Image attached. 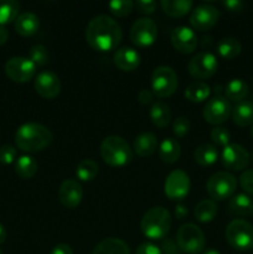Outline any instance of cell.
Masks as SVG:
<instances>
[{
    "instance_id": "cell-10",
    "label": "cell",
    "mask_w": 253,
    "mask_h": 254,
    "mask_svg": "<svg viewBox=\"0 0 253 254\" xmlns=\"http://www.w3.org/2000/svg\"><path fill=\"white\" fill-rule=\"evenodd\" d=\"M5 73L11 81L17 83H25L34 78L36 74V64L27 57H11L5 64Z\"/></svg>"
},
{
    "instance_id": "cell-31",
    "label": "cell",
    "mask_w": 253,
    "mask_h": 254,
    "mask_svg": "<svg viewBox=\"0 0 253 254\" xmlns=\"http://www.w3.org/2000/svg\"><path fill=\"white\" fill-rule=\"evenodd\" d=\"M248 94V84L241 78H233L225 86V97L228 101L242 102Z\"/></svg>"
},
{
    "instance_id": "cell-17",
    "label": "cell",
    "mask_w": 253,
    "mask_h": 254,
    "mask_svg": "<svg viewBox=\"0 0 253 254\" xmlns=\"http://www.w3.org/2000/svg\"><path fill=\"white\" fill-rule=\"evenodd\" d=\"M170 39L174 49L181 54H191L197 46V36L193 29L184 25L174 27Z\"/></svg>"
},
{
    "instance_id": "cell-40",
    "label": "cell",
    "mask_w": 253,
    "mask_h": 254,
    "mask_svg": "<svg viewBox=\"0 0 253 254\" xmlns=\"http://www.w3.org/2000/svg\"><path fill=\"white\" fill-rule=\"evenodd\" d=\"M16 149L11 145H1L0 146V164L10 165L14 161H16Z\"/></svg>"
},
{
    "instance_id": "cell-20",
    "label": "cell",
    "mask_w": 253,
    "mask_h": 254,
    "mask_svg": "<svg viewBox=\"0 0 253 254\" xmlns=\"http://www.w3.org/2000/svg\"><path fill=\"white\" fill-rule=\"evenodd\" d=\"M40 27V20L36 14L31 11H25L19 14L14 21V29L21 36H32L36 34Z\"/></svg>"
},
{
    "instance_id": "cell-23",
    "label": "cell",
    "mask_w": 253,
    "mask_h": 254,
    "mask_svg": "<svg viewBox=\"0 0 253 254\" xmlns=\"http://www.w3.org/2000/svg\"><path fill=\"white\" fill-rule=\"evenodd\" d=\"M232 119L238 127H250L253 124V102H238L232 108Z\"/></svg>"
},
{
    "instance_id": "cell-11",
    "label": "cell",
    "mask_w": 253,
    "mask_h": 254,
    "mask_svg": "<svg viewBox=\"0 0 253 254\" xmlns=\"http://www.w3.org/2000/svg\"><path fill=\"white\" fill-rule=\"evenodd\" d=\"M231 114H232V107L225 96H215L208 99L202 111L203 119L213 126L225 123Z\"/></svg>"
},
{
    "instance_id": "cell-51",
    "label": "cell",
    "mask_w": 253,
    "mask_h": 254,
    "mask_svg": "<svg viewBox=\"0 0 253 254\" xmlns=\"http://www.w3.org/2000/svg\"><path fill=\"white\" fill-rule=\"evenodd\" d=\"M251 135H252V138H253V126H252V128H251Z\"/></svg>"
},
{
    "instance_id": "cell-24",
    "label": "cell",
    "mask_w": 253,
    "mask_h": 254,
    "mask_svg": "<svg viewBox=\"0 0 253 254\" xmlns=\"http://www.w3.org/2000/svg\"><path fill=\"white\" fill-rule=\"evenodd\" d=\"M181 155V146L174 138H165L159 145V158L166 164H174Z\"/></svg>"
},
{
    "instance_id": "cell-50",
    "label": "cell",
    "mask_w": 253,
    "mask_h": 254,
    "mask_svg": "<svg viewBox=\"0 0 253 254\" xmlns=\"http://www.w3.org/2000/svg\"><path fill=\"white\" fill-rule=\"evenodd\" d=\"M202 254H221V253L216 250H207V251H205Z\"/></svg>"
},
{
    "instance_id": "cell-38",
    "label": "cell",
    "mask_w": 253,
    "mask_h": 254,
    "mask_svg": "<svg viewBox=\"0 0 253 254\" xmlns=\"http://www.w3.org/2000/svg\"><path fill=\"white\" fill-rule=\"evenodd\" d=\"M210 136L216 145L223 146V148H225L226 145H228L231 140L230 131L226 128H223V127H215V128L211 130Z\"/></svg>"
},
{
    "instance_id": "cell-1",
    "label": "cell",
    "mask_w": 253,
    "mask_h": 254,
    "mask_svg": "<svg viewBox=\"0 0 253 254\" xmlns=\"http://www.w3.org/2000/svg\"><path fill=\"white\" fill-rule=\"evenodd\" d=\"M123 39L119 22L109 15H97L86 27V40L92 49L107 52L117 49Z\"/></svg>"
},
{
    "instance_id": "cell-22",
    "label": "cell",
    "mask_w": 253,
    "mask_h": 254,
    "mask_svg": "<svg viewBox=\"0 0 253 254\" xmlns=\"http://www.w3.org/2000/svg\"><path fill=\"white\" fill-rule=\"evenodd\" d=\"M92 254H130L129 247L124 241L119 238L108 237L102 240L94 247Z\"/></svg>"
},
{
    "instance_id": "cell-27",
    "label": "cell",
    "mask_w": 253,
    "mask_h": 254,
    "mask_svg": "<svg viewBox=\"0 0 253 254\" xmlns=\"http://www.w3.org/2000/svg\"><path fill=\"white\" fill-rule=\"evenodd\" d=\"M218 151L217 148L212 144L202 143L193 151V160L201 166H211L217 161Z\"/></svg>"
},
{
    "instance_id": "cell-8",
    "label": "cell",
    "mask_w": 253,
    "mask_h": 254,
    "mask_svg": "<svg viewBox=\"0 0 253 254\" xmlns=\"http://www.w3.org/2000/svg\"><path fill=\"white\" fill-rule=\"evenodd\" d=\"M179 86L176 72L170 66H159L151 73V89L160 98L173 96Z\"/></svg>"
},
{
    "instance_id": "cell-7",
    "label": "cell",
    "mask_w": 253,
    "mask_h": 254,
    "mask_svg": "<svg viewBox=\"0 0 253 254\" xmlns=\"http://www.w3.org/2000/svg\"><path fill=\"white\" fill-rule=\"evenodd\" d=\"M237 189V179L228 171H217L210 176L206 184L208 196L213 201L231 198Z\"/></svg>"
},
{
    "instance_id": "cell-9",
    "label": "cell",
    "mask_w": 253,
    "mask_h": 254,
    "mask_svg": "<svg viewBox=\"0 0 253 254\" xmlns=\"http://www.w3.org/2000/svg\"><path fill=\"white\" fill-rule=\"evenodd\" d=\"M218 68V61L216 55L210 51H202L196 54L189 62V73L196 79H207L216 73Z\"/></svg>"
},
{
    "instance_id": "cell-48",
    "label": "cell",
    "mask_w": 253,
    "mask_h": 254,
    "mask_svg": "<svg viewBox=\"0 0 253 254\" xmlns=\"http://www.w3.org/2000/svg\"><path fill=\"white\" fill-rule=\"evenodd\" d=\"M7 39H9V31L5 26L0 25V46L6 44Z\"/></svg>"
},
{
    "instance_id": "cell-29",
    "label": "cell",
    "mask_w": 253,
    "mask_h": 254,
    "mask_svg": "<svg viewBox=\"0 0 253 254\" xmlns=\"http://www.w3.org/2000/svg\"><path fill=\"white\" fill-rule=\"evenodd\" d=\"M37 161L31 155H21L15 161V173L24 180L34 178L37 173Z\"/></svg>"
},
{
    "instance_id": "cell-2",
    "label": "cell",
    "mask_w": 253,
    "mask_h": 254,
    "mask_svg": "<svg viewBox=\"0 0 253 254\" xmlns=\"http://www.w3.org/2000/svg\"><path fill=\"white\" fill-rule=\"evenodd\" d=\"M54 135L51 130L44 124L25 123L17 128L15 133V144L19 149L26 153H37L44 150L51 144Z\"/></svg>"
},
{
    "instance_id": "cell-35",
    "label": "cell",
    "mask_w": 253,
    "mask_h": 254,
    "mask_svg": "<svg viewBox=\"0 0 253 254\" xmlns=\"http://www.w3.org/2000/svg\"><path fill=\"white\" fill-rule=\"evenodd\" d=\"M99 166L97 161L92 159H83L76 168V175L81 181H92L98 175Z\"/></svg>"
},
{
    "instance_id": "cell-43",
    "label": "cell",
    "mask_w": 253,
    "mask_h": 254,
    "mask_svg": "<svg viewBox=\"0 0 253 254\" xmlns=\"http://www.w3.org/2000/svg\"><path fill=\"white\" fill-rule=\"evenodd\" d=\"M135 254H163L161 250L151 242H144L136 248Z\"/></svg>"
},
{
    "instance_id": "cell-14",
    "label": "cell",
    "mask_w": 253,
    "mask_h": 254,
    "mask_svg": "<svg viewBox=\"0 0 253 254\" xmlns=\"http://www.w3.org/2000/svg\"><path fill=\"white\" fill-rule=\"evenodd\" d=\"M250 153L237 143H230L221 153V163L226 169L232 171H241L250 164Z\"/></svg>"
},
{
    "instance_id": "cell-47",
    "label": "cell",
    "mask_w": 253,
    "mask_h": 254,
    "mask_svg": "<svg viewBox=\"0 0 253 254\" xmlns=\"http://www.w3.org/2000/svg\"><path fill=\"white\" fill-rule=\"evenodd\" d=\"M188 215H189V211L186 206H184L183 203H178V205L175 206V216L178 220H184Z\"/></svg>"
},
{
    "instance_id": "cell-28",
    "label": "cell",
    "mask_w": 253,
    "mask_h": 254,
    "mask_svg": "<svg viewBox=\"0 0 253 254\" xmlns=\"http://www.w3.org/2000/svg\"><path fill=\"white\" fill-rule=\"evenodd\" d=\"M160 6L169 16L180 17L192 9L193 2L191 0H161Z\"/></svg>"
},
{
    "instance_id": "cell-25",
    "label": "cell",
    "mask_w": 253,
    "mask_h": 254,
    "mask_svg": "<svg viewBox=\"0 0 253 254\" xmlns=\"http://www.w3.org/2000/svg\"><path fill=\"white\" fill-rule=\"evenodd\" d=\"M228 210L238 216H253V198L247 193H237L230 198Z\"/></svg>"
},
{
    "instance_id": "cell-32",
    "label": "cell",
    "mask_w": 253,
    "mask_h": 254,
    "mask_svg": "<svg viewBox=\"0 0 253 254\" xmlns=\"http://www.w3.org/2000/svg\"><path fill=\"white\" fill-rule=\"evenodd\" d=\"M217 52L222 59H236L242 52V45L236 37H223L218 41Z\"/></svg>"
},
{
    "instance_id": "cell-46",
    "label": "cell",
    "mask_w": 253,
    "mask_h": 254,
    "mask_svg": "<svg viewBox=\"0 0 253 254\" xmlns=\"http://www.w3.org/2000/svg\"><path fill=\"white\" fill-rule=\"evenodd\" d=\"M50 254H73V251L66 243H60V245H56L52 248Z\"/></svg>"
},
{
    "instance_id": "cell-18",
    "label": "cell",
    "mask_w": 253,
    "mask_h": 254,
    "mask_svg": "<svg viewBox=\"0 0 253 254\" xmlns=\"http://www.w3.org/2000/svg\"><path fill=\"white\" fill-rule=\"evenodd\" d=\"M57 195H59L60 202L64 207L76 208L83 198V188L79 181L74 180V179H66L60 185Z\"/></svg>"
},
{
    "instance_id": "cell-12",
    "label": "cell",
    "mask_w": 253,
    "mask_h": 254,
    "mask_svg": "<svg viewBox=\"0 0 253 254\" xmlns=\"http://www.w3.org/2000/svg\"><path fill=\"white\" fill-rule=\"evenodd\" d=\"M191 188V181L188 174L184 170L176 169L173 170L165 179L164 192L170 200L181 201L189 195Z\"/></svg>"
},
{
    "instance_id": "cell-5",
    "label": "cell",
    "mask_w": 253,
    "mask_h": 254,
    "mask_svg": "<svg viewBox=\"0 0 253 254\" xmlns=\"http://www.w3.org/2000/svg\"><path fill=\"white\" fill-rule=\"evenodd\" d=\"M225 236L228 245L236 251L253 250V226L248 221L241 218L231 221L226 227Z\"/></svg>"
},
{
    "instance_id": "cell-45",
    "label": "cell",
    "mask_w": 253,
    "mask_h": 254,
    "mask_svg": "<svg viewBox=\"0 0 253 254\" xmlns=\"http://www.w3.org/2000/svg\"><path fill=\"white\" fill-rule=\"evenodd\" d=\"M138 101L140 104H150L154 101V93L153 91H149V89H141L138 93Z\"/></svg>"
},
{
    "instance_id": "cell-16",
    "label": "cell",
    "mask_w": 253,
    "mask_h": 254,
    "mask_svg": "<svg viewBox=\"0 0 253 254\" xmlns=\"http://www.w3.org/2000/svg\"><path fill=\"white\" fill-rule=\"evenodd\" d=\"M35 91L42 98L52 99L61 92V81L56 73L51 71H42L35 77Z\"/></svg>"
},
{
    "instance_id": "cell-52",
    "label": "cell",
    "mask_w": 253,
    "mask_h": 254,
    "mask_svg": "<svg viewBox=\"0 0 253 254\" xmlns=\"http://www.w3.org/2000/svg\"><path fill=\"white\" fill-rule=\"evenodd\" d=\"M0 254H4V253H2V252H1V250H0Z\"/></svg>"
},
{
    "instance_id": "cell-44",
    "label": "cell",
    "mask_w": 253,
    "mask_h": 254,
    "mask_svg": "<svg viewBox=\"0 0 253 254\" xmlns=\"http://www.w3.org/2000/svg\"><path fill=\"white\" fill-rule=\"evenodd\" d=\"M222 5L231 12L242 11L243 6H245L243 1H241V0H225V1H222Z\"/></svg>"
},
{
    "instance_id": "cell-53",
    "label": "cell",
    "mask_w": 253,
    "mask_h": 254,
    "mask_svg": "<svg viewBox=\"0 0 253 254\" xmlns=\"http://www.w3.org/2000/svg\"><path fill=\"white\" fill-rule=\"evenodd\" d=\"M252 160H253V153H252Z\"/></svg>"
},
{
    "instance_id": "cell-41",
    "label": "cell",
    "mask_w": 253,
    "mask_h": 254,
    "mask_svg": "<svg viewBox=\"0 0 253 254\" xmlns=\"http://www.w3.org/2000/svg\"><path fill=\"white\" fill-rule=\"evenodd\" d=\"M240 184L241 188H242L248 195L253 196V169L246 170L245 173L241 174Z\"/></svg>"
},
{
    "instance_id": "cell-36",
    "label": "cell",
    "mask_w": 253,
    "mask_h": 254,
    "mask_svg": "<svg viewBox=\"0 0 253 254\" xmlns=\"http://www.w3.org/2000/svg\"><path fill=\"white\" fill-rule=\"evenodd\" d=\"M108 9L114 16H126L133 11L134 1H131V0H114V1L108 2Z\"/></svg>"
},
{
    "instance_id": "cell-37",
    "label": "cell",
    "mask_w": 253,
    "mask_h": 254,
    "mask_svg": "<svg viewBox=\"0 0 253 254\" xmlns=\"http://www.w3.org/2000/svg\"><path fill=\"white\" fill-rule=\"evenodd\" d=\"M29 59L34 62L36 66H44L49 61V51L46 47L41 44L34 45L29 51Z\"/></svg>"
},
{
    "instance_id": "cell-42",
    "label": "cell",
    "mask_w": 253,
    "mask_h": 254,
    "mask_svg": "<svg viewBox=\"0 0 253 254\" xmlns=\"http://www.w3.org/2000/svg\"><path fill=\"white\" fill-rule=\"evenodd\" d=\"M134 7H136L140 14L149 15L153 14L156 9V2L153 0H139V1L134 2Z\"/></svg>"
},
{
    "instance_id": "cell-30",
    "label": "cell",
    "mask_w": 253,
    "mask_h": 254,
    "mask_svg": "<svg viewBox=\"0 0 253 254\" xmlns=\"http://www.w3.org/2000/svg\"><path fill=\"white\" fill-rule=\"evenodd\" d=\"M211 88L206 82H192L185 89V98L192 103H201L210 97Z\"/></svg>"
},
{
    "instance_id": "cell-15",
    "label": "cell",
    "mask_w": 253,
    "mask_h": 254,
    "mask_svg": "<svg viewBox=\"0 0 253 254\" xmlns=\"http://www.w3.org/2000/svg\"><path fill=\"white\" fill-rule=\"evenodd\" d=\"M220 10L211 4H200L192 10L190 15V24L192 29L206 31L217 24L220 19Z\"/></svg>"
},
{
    "instance_id": "cell-34",
    "label": "cell",
    "mask_w": 253,
    "mask_h": 254,
    "mask_svg": "<svg viewBox=\"0 0 253 254\" xmlns=\"http://www.w3.org/2000/svg\"><path fill=\"white\" fill-rule=\"evenodd\" d=\"M20 4L16 0H0V25L5 26L19 16Z\"/></svg>"
},
{
    "instance_id": "cell-13",
    "label": "cell",
    "mask_w": 253,
    "mask_h": 254,
    "mask_svg": "<svg viewBox=\"0 0 253 254\" xmlns=\"http://www.w3.org/2000/svg\"><path fill=\"white\" fill-rule=\"evenodd\" d=\"M129 35L134 45L139 47H148L153 45L158 37V26L150 17H140L131 25Z\"/></svg>"
},
{
    "instance_id": "cell-19",
    "label": "cell",
    "mask_w": 253,
    "mask_h": 254,
    "mask_svg": "<svg viewBox=\"0 0 253 254\" xmlns=\"http://www.w3.org/2000/svg\"><path fill=\"white\" fill-rule=\"evenodd\" d=\"M140 55L135 49L129 46L119 47L113 55V62L119 69L126 72L134 71L140 64Z\"/></svg>"
},
{
    "instance_id": "cell-21",
    "label": "cell",
    "mask_w": 253,
    "mask_h": 254,
    "mask_svg": "<svg viewBox=\"0 0 253 254\" xmlns=\"http://www.w3.org/2000/svg\"><path fill=\"white\" fill-rule=\"evenodd\" d=\"M133 149L136 155L140 156V158L151 156L158 149V138L155 136V134L150 133V131L139 134L134 139Z\"/></svg>"
},
{
    "instance_id": "cell-49",
    "label": "cell",
    "mask_w": 253,
    "mask_h": 254,
    "mask_svg": "<svg viewBox=\"0 0 253 254\" xmlns=\"http://www.w3.org/2000/svg\"><path fill=\"white\" fill-rule=\"evenodd\" d=\"M6 230H5L4 226L0 223V245H2V243L6 241Z\"/></svg>"
},
{
    "instance_id": "cell-39",
    "label": "cell",
    "mask_w": 253,
    "mask_h": 254,
    "mask_svg": "<svg viewBox=\"0 0 253 254\" xmlns=\"http://www.w3.org/2000/svg\"><path fill=\"white\" fill-rule=\"evenodd\" d=\"M191 128L190 121H189L186 117H178L176 119H174L173 122V131L176 136L179 138H183L186 134L189 133Z\"/></svg>"
},
{
    "instance_id": "cell-4",
    "label": "cell",
    "mask_w": 253,
    "mask_h": 254,
    "mask_svg": "<svg viewBox=\"0 0 253 254\" xmlns=\"http://www.w3.org/2000/svg\"><path fill=\"white\" fill-rule=\"evenodd\" d=\"M101 156L109 166L119 168L133 160V150L126 139L119 135H109L102 141Z\"/></svg>"
},
{
    "instance_id": "cell-26",
    "label": "cell",
    "mask_w": 253,
    "mask_h": 254,
    "mask_svg": "<svg viewBox=\"0 0 253 254\" xmlns=\"http://www.w3.org/2000/svg\"><path fill=\"white\" fill-rule=\"evenodd\" d=\"M151 123L158 128H165L171 122V109L165 102H155L149 111Z\"/></svg>"
},
{
    "instance_id": "cell-3",
    "label": "cell",
    "mask_w": 253,
    "mask_h": 254,
    "mask_svg": "<svg viewBox=\"0 0 253 254\" xmlns=\"http://www.w3.org/2000/svg\"><path fill=\"white\" fill-rule=\"evenodd\" d=\"M173 223L170 212L165 207L155 206L144 213L140 221V230L151 241L163 240L169 233Z\"/></svg>"
},
{
    "instance_id": "cell-6",
    "label": "cell",
    "mask_w": 253,
    "mask_h": 254,
    "mask_svg": "<svg viewBox=\"0 0 253 254\" xmlns=\"http://www.w3.org/2000/svg\"><path fill=\"white\" fill-rule=\"evenodd\" d=\"M176 243L181 252L198 254L205 248L206 238L202 230L195 223H184L176 233Z\"/></svg>"
},
{
    "instance_id": "cell-33",
    "label": "cell",
    "mask_w": 253,
    "mask_h": 254,
    "mask_svg": "<svg viewBox=\"0 0 253 254\" xmlns=\"http://www.w3.org/2000/svg\"><path fill=\"white\" fill-rule=\"evenodd\" d=\"M217 215V205L213 200H202L195 206L193 216L201 223L211 222Z\"/></svg>"
}]
</instances>
